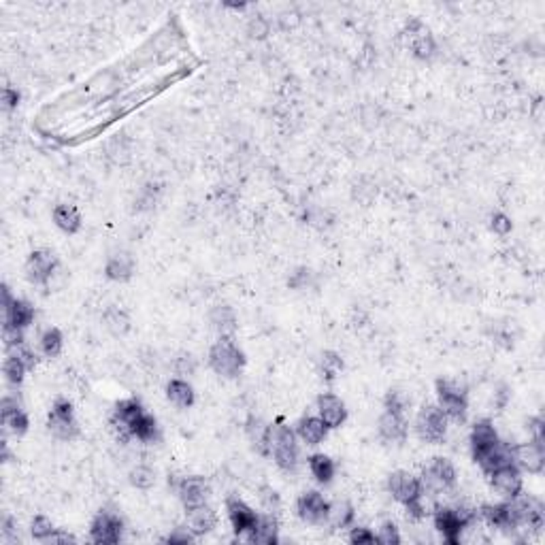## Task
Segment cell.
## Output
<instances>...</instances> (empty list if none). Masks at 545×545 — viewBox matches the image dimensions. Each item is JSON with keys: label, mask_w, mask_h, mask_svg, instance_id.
<instances>
[{"label": "cell", "mask_w": 545, "mask_h": 545, "mask_svg": "<svg viewBox=\"0 0 545 545\" xmlns=\"http://www.w3.org/2000/svg\"><path fill=\"white\" fill-rule=\"evenodd\" d=\"M50 428L60 439H73L77 435V422L73 418V407L68 400H58L50 416Z\"/></svg>", "instance_id": "6"}, {"label": "cell", "mask_w": 545, "mask_h": 545, "mask_svg": "<svg viewBox=\"0 0 545 545\" xmlns=\"http://www.w3.org/2000/svg\"><path fill=\"white\" fill-rule=\"evenodd\" d=\"M437 394H439V402L443 407L445 416H451L456 420H465L467 396H465L463 388H458L453 382H439L437 384Z\"/></svg>", "instance_id": "4"}, {"label": "cell", "mask_w": 545, "mask_h": 545, "mask_svg": "<svg viewBox=\"0 0 545 545\" xmlns=\"http://www.w3.org/2000/svg\"><path fill=\"white\" fill-rule=\"evenodd\" d=\"M317 407H320V416H322V422L330 428L335 426H341V422L345 420V407L343 402L333 396V394H324L320 396V400H317Z\"/></svg>", "instance_id": "15"}, {"label": "cell", "mask_w": 545, "mask_h": 545, "mask_svg": "<svg viewBox=\"0 0 545 545\" xmlns=\"http://www.w3.org/2000/svg\"><path fill=\"white\" fill-rule=\"evenodd\" d=\"M377 537L373 532H369L367 528H356L351 532V543H375Z\"/></svg>", "instance_id": "42"}, {"label": "cell", "mask_w": 545, "mask_h": 545, "mask_svg": "<svg viewBox=\"0 0 545 545\" xmlns=\"http://www.w3.org/2000/svg\"><path fill=\"white\" fill-rule=\"evenodd\" d=\"M390 490L398 498L400 503L407 505V509L414 516H422V505H420V481L407 471H396L390 475Z\"/></svg>", "instance_id": "2"}, {"label": "cell", "mask_w": 545, "mask_h": 545, "mask_svg": "<svg viewBox=\"0 0 545 545\" xmlns=\"http://www.w3.org/2000/svg\"><path fill=\"white\" fill-rule=\"evenodd\" d=\"M3 296H5V326H13L20 330L26 328L34 317L32 307L24 300H17V298L13 300L7 286L3 288Z\"/></svg>", "instance_id": "7"}, {"label": "cell", "mask_w": 545, "mask_h": 545, "mask_svg": "<svg viewBox=\"0 0 545 545\" xmlns=\"http://www.w3.org/2000/svg\"><path fill=\"white\" fill-rule=\"evenodd\" d=\"M475 460H477V463L484 467V471L492 473V471H494V469H498V467L511 465V460H514V451H511V449H509L505 443L496 441L492 447H488L486 451H481Z\"/></svg>", "instance_id": "14"}, {"label": "cell", "mask_w": 545, "mask_h": 545, "mask_svg": "<svg viewBox=\"0 0 545 545\" xmlns=\"http://www.w3.org/2000/svg\"><path fill=\"white\" fill-rule=\"evenodd\" d=\"M179 496L184 501L186 509H194L205 505L207 496H209V486L205 484L203 477H188L179 484Z\"/></svg>", "instance_id": "12"}, {"label": "cell", "mask_w": 545, "mask_h": 545, "mask_svg": "<svg viewBox=\"0 0 545 545\" xmlns=\"http://www.w3.org/2000/svg\"><path fill=\"white\" fill-rule=\"evenodd\" d=\"M377 541H379V543H384V545L398 543V541H400V537H398V532H396V526H394V524H384V526H382V530H379V535H377Z\"/></svg>", "instance_id": "39"}, {"label": "cell", "mask_w": 545, "mask_h": 545, "mask_svg": "<svg viewBox=\"0 0 545 545\" xmlns=\"http://www.w3.org/2000/svg\"><path fill=\"white\" fill-rule=\"evenodd\" d=\"M496 441H498V437H496V430H494V426H492L490 422H479V424H475L473 435H471L473 456L477 458L481 451H486L488 447H492Z\"/></svg>", "instance_id": "21"}, {"label": "cell", "mask_w": 545, "mask_h": 545, "mask_svg": "<svg viewBox=\"0 0 545 545\" xmlns=\"http://www.w3.org/2000/svg\"><path fill=\"white\" fill-rule=\"evenodd\" d=\"M54 268H56V258L50 252H34L30 256L28 264H26L28 279L34 282V284H45V282H48L52 277Z\"/></svg>", "instance_id": "11"}, {"label": "cell", "mask_w": 545, "mask_h": 545, "mask_svg": "<svg viewBox=\"0 0 545 545\" xmlns=\"http://www.w3.org/2000/svg\"><path fill=\"white\" fill-rule=\"evenodd\" d=\"M41 345H43V351L48 354L50 358L58 356V354L62 351V335H60V330H56V328L48 330V333L43 335Z\"/></svg>", "instance_id": "33"}, {"label": "cell", "mask_w": 545, "mask_h": 545, "mask_svg": "<svg viewBox=\"0 0 545 545\" xmlns=\"http://www.w3.org/2000/svg\"><path fill=\"white\" fill-rule=\"evenodd\" d=\"M134 262L128 254H115L107 262V275L115 282H126L132 275Z\"/></svg>", "instance_id": "23"}, {"label": "cell", "mask_w": 545, "mask_h": 545, "mask_svg": "<svg viewBox=\"0 0 545 545\" xmlns=\"http://www.w3.org/2000/svg\"><path fill=\"white\" fill-rule=\"evenodd\" d=\"M188 524L194 535H205L215 526V514L205 505L188 509Z\"/></svg>", "instance_id": "22"}, {"label": "cell", "mask_w": 545, "mask_h": 545, "mask_svg": "<svg viewBox=\"0 0 545 545\" xmlns=\"http://www.w3.org/2000/svg\"><path fill=\"white\" fill-rule=\"evenodd\" d=\"M28 367L24 365V362L13 354L7 362H5V375L9 377V382L11 384H20L22 379H24V371H26Z\"/></svg>", "instance_id": "34"}, {"label": "cell", "mask_w": 545, "mask_h": 545, "mask_svg": "<svg viewBox=\"0 0 545 545\" xmlns=\"http://www.w3.org/2000/svg\"><path fill=\"white\" fill-rule=\"evenodd\" d=\"M298 514H300V518H303L305 522L317 524V522H322V520L328 518L330 507H328V503L322 498V494L307 492V494H303V496L298 498Z\"/></svg>", "instance_id": "8"}, {"label": "cell", "mask_w": 545, "mask_h": 545, "mask_svg": "<svg viewBox=\"0 0 545 545\" xmlns=\"http://www.w3.org/2000/svg\"><path fill=\"white\" fill-rule=\"evenodd\" d=\"M52 535H54V526H52V522H50L48 518H43V516L34 518V522H32V537H34V539L45 541V539L52 537Z\"/></svg>", "instance_id": "36"}, {"label": "cell", "mask_w": 545, "mask_h": 545, "mask_svg": "<svg viewBox=\"0 0 545 545\" xmlns=\"http://www.w3.org/2000/svg\"><path fill=\"white\" fill-rule=\"evenodd\" d=\"M3 422H5V426H7L11 433H15V435L26 433V428H28V418H26V414L22 412V407L17 405V400H13V398H5V400H3Z\"/></svg>", "instance_id": "18"}, {"label": "cell", "mask_w": 545, "mask_h": 545, "mask_svg": "<svg viewBox=\"0 0 545 545\" xmlns=\"http://www.w3.org/2000/svg\"><path fill=\"white\" fill-rule=\"evenodd\" d=\"M211 322L221 335H233L237 328V317L231 307H217L211 313Z\"/></svg>", "instance_id": "28"}, {"label": "cell", "mask_w": 545, "mask_h": 545, "mask_svg": "<svg viewBox=\"0 0 545 545\" xmlns=\"http://www.w3.org/2000/svg\"><path fill=\"white\" fill-rule=\"evenodd\" d=\"M530 430L535 433V443H541L543 445V422L541 420H535Z\"/></svg>", "instance_id": "44"}, {"label": "cell", "mask_w": 545, "mask_h": 545, "mask_svg": "<svg viewBox=\"0 0 545 545\" xmlns=\"http://www.w3.org/2000/svg\"><path fill=\"white\" fill-rule=\"evenodd\" d=\"M3 96H5V107H13L17 103V99H20L17 92H13V89H9V87H5Z\"/></svg>", "instance_id": "45"}, {"label": "cell", "mask_w": 545, "mask_h": 545, "mask_svg": "<svg viewBox=\"0 0 545 545\" xmlns=\"http://www.w3.org/2000/svg\"><path fill=\"white\" fill-rule=\"evenodd\" d=\"M492 228H494V233H498V235H507V233L511 231V219H509L507 215H503V213H496V215L492 217Z\"/></svg>", "instance_id": "41"}, {"label": "cell", "mask_w": 545, "mask_h": 545, "mask_svg": "<svg viewBox=\"0 0 545 545\" xmlns=\"http://www.w3.org/2000/svg\"><path fill=\"white\" fill-rule=\"evenodd\" d=\"M333 514V524L335 526H347L349 524V520H351V516H354V511H351V507L349 505H339L337 507V511H330Z\"/></svg>", "instance_id": "38"}, {"label": "cell", "mask_w": 545, "mask_h": 545, "mask_svg": "<svg viewBox=\"0 0 545 545\" xmlns=\"http://www.w3.org/2000/svg\"><path fill=\"white\" fill-rule=\"evenodd\" d=\"M409 45H412V50L418 58H430L433 52H435V43H433V36L430 32L420 24V22H412V32H409Z\"/></svg>", "instance_id": "17"}, {"label": "cell", "mask_w": 545, "mask_h": 545, "mask_svg": "<svg viewBox=\"0 0 545 545\" xmlns=\"http://www.w3.org/2000/svg\"><path fill=\"white\" fill-rule=\"evenodd\" d=\"M249 539L254 543L270 545L277 541V524L272 518H258V524L249 530Z\"/></svg>", "instance_id": "25"}, {"label": "cell", "mask_w": 545, "mask_h": 545, "mask_svg": "<svg viewBox=\"0 0 545 545\" xmlns=\"http://www.w3.org/2000/svg\"><path fill=\"white\" fill-rule=\"evenodd\" d=\"M130 481L136 486V488H152L154 486V471L150 467H136L130 475Z\"/></svg>", "instance_id": "35"}, {"label": "cell", "mask_w": 545, "mask_h": 545, "mask_svg": "<svg viewBox=\"0 0 545 545\" xmlns=\"http://www.w3.org/2000/svg\"><path fill=\"white\" fill-rule=\"evenodd\" d=\"M428 475H430V479L437 481L441 488L453 486V481H456V471H453L451 463L445 460V458H435L433 467L428 469Z\"/></svg>", "instance_id": "26"}, {"label": "cell", "mask_w": 545, "mask_h": 545, "mask_svg": "<svg viewBox=\"0 0 545 545\" xmlns=\"http://www.w3.org/2000/svg\"><path fill=\"white\" fill-rule=\"evenodd\" d=\"M141 412H143V409H141V405L136 402V400H124V402H119V405L115 407L113 420H115L117 426H122L124 430H128L130 422H132L136 416H139Z\"/></svg>", "instance_id": "29"}, {"label": "cell", "mask_w": 545, "mask_h": 545, "mask_svg": "<svg viewBox=\"0 0 545 545\" xmlns=\"http://www.w3.org/2000/svg\"><path fill=\"white\" fill-rule=\"evenodd\" d=\"M298 433L309 445H317L326 435V424L317 418H305L298 426Z\"/></svg>", "instance_id": "27"}, {"label": "cell", "mask_w": 545, "mask_h": 545, "mask_svg": "<svg viewBox=\"0 0 545 545\" xmlns=\"http://www.w3.org/2000/svg\"><path fill=\"white\" fill-rule=\"evenodd\" d=\"M386 407H388V412L402 414V412H405V407H407V398H405L400 392H392V394L386 398Z\"/></svg>", "instance_id": "40"}, {"label": "cell", "mask_w": 545, "mask_h": 545, "mask_svg": "<svg viewBox=\"0 0 545 545\" xmlns=\"http://www.w3.org/2000/svg\"><path fill=\"white\" fill-rule=\"evenodd\" d=\"M209 362H211L215 373H219L224 377H237L245 360H243V354L235 347L233 341L221 339L211 347Z\"/></svg>", "instance_id": "1"}, {"label": "cell", "mask_w": 545, "mask_h": 545, "mask_svg": "<svg viewBox=\"0 0 545 545\" xmlns=\"http://www.w3.org/2000/svg\"><path fill=\"white\" fill-rule=\"evenodd\" d=\"M268 443L272 445V453H275L277 465L284 471H294L296 469V458H298V449H296L292 430L286 428V426L272 428Z\"/></svg>", "instance_id": "3"}, {"label": "cell", "mask_w": 545, "mask_h": 545, "mask_svg": "<svg viewBox=\"0 0 545 545\" xmlns=\"http://www.w3.org/2000/svg\"><path fill=\"white\" fill-rule=\"evenodd\" d=\"M168 398L177 405V407H190L194 402V392L190 388V384L175 379L168 384Z\"/></svg>", "instance_id": "31"}, {"label": "cell", "mask_w": 545, "mask_h": 545, "mask_svg": "<svg viewBox=\"0 0 545 545\" xmlns=\"http://www.w3.org/2000/svg\"><path fill=\"white\" fill-rule=\"evenodd\" d=\"M445 428H447V418L441 409H437V407L422 409L418 416V430H420L422 439H426L430 443H439L445 437Z\"/></svg>", "instance_id": "5"}, {"label": "cell", "mask_w": 545, "mask_h": 545, "mask_svg": "<svg viewBox=\"0 0 545 545\" xmlns=\"http://www.w3.org/2000/svg\"><path fill=\"white\" fill-rule=\"evenodd\" d=\"M343 369V362L337 354L328 351L324 354V373H326V379H333L339 371Z\"/></svg>", "instance_id": "37"}, {"label": "cell", "mask_w": 545, "mask_h": 545, "mask_svg": "<svg viewBox=\"0 0 545 545\" xmlns=\"http://www.w3.org/2000/svg\"><path fill=\"white\" fill-rule=\"evenodd\" d=\"M122 535V522L113 514H101L92 524V539L96 543H117Z\"/></svg>", "instance_id": "13"}, {"label": "cell", "mask_w": 545, "mask_h": 545, "mask_svg": "<svg viewBox=\"0 0 545 545\" xmlns=\"http://www.w3.org/2000/svg\"><path fill=\"white\" fill-rule=\"evenodd\" d=\"M54 219L56 224L60 226V228L68 235L77 233L81 228V217H79V211L73 207V205H60L56 207L54 211Z\"/></svg>", "instance_id": "24"}, {"label": "cell", "mask_w": 545, "mask_h": 545, "mask_svg": "<svg viewBox=\"0 0 545 545\" xmlns=\"http://www.w3.org/2000/svg\"><path fill=\"white\" fill-rule=\"evenodd\" d=\"M379 433L388 441H405L407 437V424L402 420V414L386 412L379 420Z\"/></svg>", "instance_id": "20"}, {"label": "cell", "mask_w": 545, "mask_h": 545, "mask_svg": "<svg viewBox=\"0 0 545 545\" xmlns=\"http://www.w3.org/2000/svg\"><path fill=\"white\" fill-rule=\"evenodd\" d=\"M177 371H179L181 375L192 373V371H194V360H192L190 356H181V358L177 360Z\"/></svg>", "instance_id": "43"}, {"label": "cell", "mask_w": 545, "mask_h": 545, "mask_svg": "<svg viewBox=\"0 0 545 545\" xmlns=\"http://www.w3.org/2000/svg\"><path fill=\"white\" fill-rule=\"evenodd\" d=\"M467 522H469V516L451 511V509H439L437 516H435L437 528L443 532V537L449 543H458V537H460L463 528L467 526Z\"/></svg>", "instance_id": "9"}, {"label": "cell", "mask_w": 545, "mask_h": 545, "mask_svg": "<svg viewBox=\"0 0 545 545\" xmlns=\"http://www.w3.org/2000/svg\"><path fill=\"white\" fill-rule=\"evenodd\" d=\"M309 467H311V473L320 479V481H330L333 475H335V465L328 456H324V453H317V456H311L309 460Z\"/></svg>", "instance_id": "32"}, {"label": "cell", "mask_w": 545, "mask_h": 545, "mask_svg": "<svg viewBox=\"0 0 545 545\" xmlns=\"http://www.w3.org/2000/svg\"><path fill=\"white\" fill-rule=\"evenodd\" d=\"M492 477V486L505 494V496H518L520 490H522V477L518 473V469L514 465H505V467H498L490 473Z\"/></svg>", "instance_id": "10"}, {"label": "cell", "mask_w": 545, "mask_h": 545, "mask_svg": "<svg viewBox=\"0 0 545 545\" xmlns=\"http://www.w3.org/2000/svg\"><path fill=\"white\" fill-rule=\"evenodd\" d=\"M228 514L237 532H249L258 524V516L245 503H241L239 498H231L228 501Z\"/></svg>", "instance_id": "16"}, {"label": "cell", "mask_w": 545, "mask_h": 545, "mask_svg": "<svg viewBox=\"0 0 545 545\" xmlns=\"http://www.w3.org/2000/svg\"><path fill=\"white\" fill-rule=\"evenodd\" d=\"M168 541H170V543H175V541H184V543H186V541H190V535H173V537H168Z\"/></svg>", "instance_id": "46"}, {"label": "cell", "mask_w": 545, "mask_h": 545, "mask_svg": "<svg viewBox=\"0 0 545 545\" xmlns=\"http://www.w3.org/2000/svg\"><path fill=\"white\" fill-rule=\"evenodd\" d=\"M128 433L134 435V437H139V439H143V441H150V439L154 437V433H156V422H154L152 416H147L145 412H141L139 416H136V418L130 422Z\"/></svg>", "instance_id": "30"}, {"label": "cell", "mask_w": 545, "mask_h": 545, "mask_svg": "<svg viewBox=\"0 0 545 545\" xmlns=\"http://www.w3.org/2000/svg\"><path fill=\"white\" fill-rule=\"evenodd\" d=\"M518 463L528 471V473H539L543 469V445L541 443H526L516 449Z\"/></svg>", "instance_id": "19"}]
</instances>
